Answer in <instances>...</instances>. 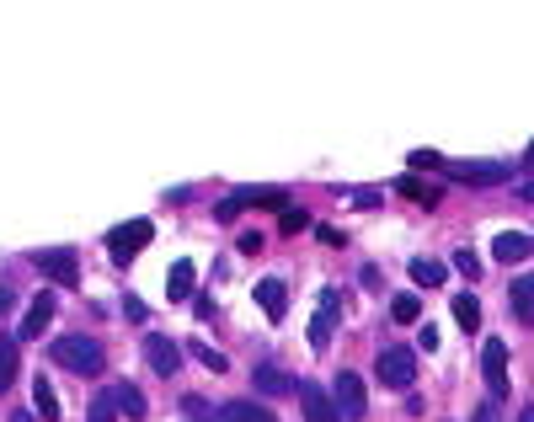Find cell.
<instances>
[{
  "label": "cell",
  "instance_id": "16",
  "mask_svg": "<svg viewBox=\"0 0 534 422\" xmlns=\"http://www.w3.org/2000/svg\"><path fill=\"white\" fill-rule=\"evenodd\" d=\"M251 380H257L262 396H289V390H294V380H289V374L278 369V364H257V374H251Z\"/></svg>",
  "mask_w": 534,
  "mask_h": 422
},
{
  "label": "cell",
  "instance_id": "33",
  "mask_svg": "<svg viewBox=\"0 0 534 422\" xmlns=\"http://www.w3.org/2000/svg\"><path fill=\"white\" fill-rule=\"evenodd\" d=\"M518 422H534V406H524V412H518Z\"/></svg>",
  "mask_w": 534,
  "mask_h": 422
},
{
  "label": "cell",
  "instance_id": "21",
  "mask_svg": "<svg viewBox=\"0 0 534 422\" xmlns=\"http://www.w3.org/2000/svg\"><path fill=\"white\" fill-rule=\"evenodd\" d=\"M513 316L534 321V278H518V284H513Z\"/></svg>",
  "mask_w": 534,
  "mask_h": 422
},
{
  "label": "cell",
  "instance_id": "2",
  "mask_svg": "<svg viewBox=\"0 0 534 422\" xmlns=\"http://www.w3.org/2000/svg\"><path fill=\"white\" fill-rule=\"evenodd\" d=\"M241 209H289V193L284 187H235L219 198V220H235Z\"/></svg>",
  "mask_w": 534,
  "mask_h": 422
},
{
  "label": "cell",
  "instance_id": "31",
  "mask_svg": "<svg viewBox=\"0 0 534 422\" xmlns=\"http://www.w3.org/2000/svg\"><path fill=\"white\" fill-rule=\"evenodd\" d=\"M518 193H524V203H534V177H529L524 187H518Z\"/></svg>",
  "mask_w": 534,
  "mask_h": 422
},
{
  "label": "cell",
  "instance_id": "20",
  "mask_svg": "<svg viewBox=\"0 0 534 422\" xmlns=\"http://www.w3.org/2000/svg\"><path fill=\"white\" fill-rule=\"evenodd\" d=\"M454 321H460L465 332H476V326H481V300H476V294H454Z\"/></svg>",
  "mask_w": 534,
  "mask_h": 422
},
{
  "label": "cell",
  "instance_id": "22",
  "mask_svg": "<svg viewBox=\"0 0 534 422\" xmlns=\"http://www.w3.org/2000/svg\"><path fill=\"white\" fill-rule=\"evenodd\" d=\"M187 289H193V262H177V268L166 273V294L171 300H187Z\"/></svg>",
  "mask_w": 534,
  "mask_h": 422
},
{
  "label": "cell",
  "instance_id": "24",
  "mask_svg": "<svg viewBox=\"0 0 534 422\" xmlns=\"http://www.w3.org/2000/svg\"><path fill=\"white\" fill-rule=\"evenodd\" d=\"M91 422H118V396L113 390H97V396H91Z\"/></svg>",
  "mask_w": 534,
  "mask_h": 422
},
{
  "label": "cell",
  "instance_id": "28",
  "mask_svg": "<svg viewBox=\"0 0 534 422\" xmlns=\"http://www.w3.org/2000/svg\"><path fill=\"white\" fill-rule=\"evenodd\" d=\"M454 268H460L465 278H476V273H481V257H476V252H454Z\"/></svg>",
  "mask_w": 534,
  "mask_h": 422
},
{
  "label": "cell",
  "instance_id": "34",
  "mask_svg": "<svg viewBox=\"0 0 534 422\" xmlns=\"http://www.w3.org/2000/svg\"><path fill=\"white\" fill-rule=\"evenodd\" d=\"M524 161H529V166H534V139H529V150H524Z\"/></svg>",
  "mask_w": 534,
  "mask_h": 422
},
{
  "label": "cell",
  "instance_id": "11",
  "mask_svg": "<svg viewBox=\"0 0 534 422\" xmlns=\"http://www.w3.org/2000/svg\"><path fill=\"white\" fill-rule=\"evenodd\" d=\"M300 406H305V422H342L337 401L326 396L321 385H300Z\"/></svg>",
  "mask_w": 534,
  "mask_h": 422
},
{
  "label": "cell",
  "instance_id": "19",
  "mask_svg": "<svg viewBox=\"0 0 534 422\" xmlns=\"http://www.w3.org/2000/svg\"><path fill=\"white\" fill-rule=\"evenodd\" d=\"M33 406H38L43 422H59V396H54L49 380H33Z\"/></svg>",
  "mask_w": 534,
  "mask_h": 422
},
{
  "label": "cell",
  "instance_id": "17",
  "mask_svg": "<svg viewBox=\"0 0 534 422\" xmlns=\"http://www.w3.org/2000/svg\"><path fill=\"white\" fill-rule=\"evenodd\" d=\"M17 369H22V348L6 337V342H0V396L11 390V380H17Z\"/></svg>",
  "mask_w": 534,
  "mask_h": 422
},
{
  "label": "cell",
  "instance_id": "5",
  "mask_svg": "<svg viewBox=\"0 0 534 422\" xmlns=\"http://www.w3.org/2000/svg\"><path fill=\"white\" fill-rule=\"evenodd\" d=\"M337 412H342V422H358L369 412V396H364V380H358L353 369H342L337 374Z\"/></svg>",
  "mask_w": 534,
  "mask_h": 422
},
{
  "label": "cell",
  "instance_id": "35",
  "mask_svg": "<svg viewBox=\"0 0 534 422\" xmlns=\"http://www.w3.org/2000/svg\"><path fill=\"white\" fill-rule=\"evenodd\" d=\"M11 422H33V417H22V412H17V417H11Z\"/></svg>",
  "mask_w": 534,
  "mask_h": 422
},
{
  "label": "cell",
  "instance_id": "27",
  "mask_svg": "<svg viewBox=\"0 0 534 422\" xmlns=\"http://www.w3.org/2000/svg\"><path fill=\"white\" fill-rule=\"evenodd\" d=\"M406 166H417V171H444L449 161H444L438 150H412V155H406Z\"/></svg>",
  "mask_w": 534,
  "mask_h": 422
},
{
  "label": "cell",
  "instance_id": "18",
  "mask_svg": "<svg viewBox=\"0 0 534 422\" xmlns=\"http://www.w3.org/2000/svg\"><path fill=\"white\" fill-rule=\"evenodd\" d=\"M444 278H449L444 262H433V257H417V262H412V284H417V289H438Z\"/></svg>",
  "mask_w": 534,
  "mask_h": 422
},
{
  "label": "cell",
  "instance_id": "25",
  "mask_svg": "<svg viewBox=\"0 0 534 422\" xmlns=\"http://www.w3.org/2000/svg\"><path fill=\"white\" fill-rule=\"evenodd\" d=\"M390 316H396L401 326H406V321H417V316H422V300H417V294H396V305H390Z\"/></svg>",
  "mask_w": 534,
  "mask_h": 422
},
{
  "label": "cell",
  "instance_id": "26",
  "mask_svg": "<svg viewBox=\"0 0 534 422\" xmlns=\"http://www.w3.org/2000/svg\"><path fill=\"white\" fill-rule=\"evenodd\" d=\"M401 193L417 198V203H438V187L433 182H417V177H401Z\"/></svg>",
  "mask_w": 534,
  "mask_h": 422
},
{
  "label": "cell",
  "instance_id": "15",
  "mask_svg": "<svg viewBox=\"0 0 534 422\" xmlns=\"http://www.w3.org/2000/svg\"><path fill=\"white\" fill-rule=\"evenodd\" d=\"M214 417H219V422H278V417L267 412V406H257V401H225Z\"/></svg>",
  "mask_w": 534,
  "mask_h": 422
},
{
  "label": "cell",
  "instance_id": "6",
  "mask_svg": "<svg viewBox=\"0 0 534 422\" xmlns=\"http://www.w3.org/2000/svg\"><path fill=\"white\" fill-rule=\"evenodd\" d=\"M481 374H486L492 401L508 396V348H502V342H486V348H481Z\"/></svg>",
  "mask_w": 534,
  "mask_h": 422
},
{
  "label": "cell",
  "instance_id": "13",
  "mask_svg": "<svg viewBox=\"0 0 534 422\" xmlns=\"http://www.w3.org/2000/svg\"><path fill=\"white\" fill-rule=\"evenodd\" d=\"M49 321H54V294H38V300H33V310H27V316H22V342L27 337H43V332H49Z\"/></svg>",
  "mask_w": 534,
  "mask_h": 422
},
{
  "label": "cell",
  "instance_id": "3",
  "mask_svg": "<svg viewBox=\"0 0 534 422\" xmlns=\"http://www.w3.org/2000/svg\"><path fill=\"white\" fill-rule=\"evenodd\" d=\"M150 241H155V225L150 220H123V225L107 230V252H113L118 262H134Z\"/></svg>",
  "mask_w": 534,
  "mask_h": 422
},
{
  "label": "cell",
  "instance_id": "7",
  "mask_svg": "<svg viewBox=\"0 0 534 422\" xmlns=\"http://www.w3.org/2000/svg\"><path fill=\"white\" fill-rule=\"evenodd\" d=\"M374 369H380V380H385V385H396V390H406V385L417 380V358L406 353V348H385Z\"/></svg>",
  "mask_w": 534,
  "mask_h": 422
},
{
  "label": "cell",
  "instance_id": "23",
  "mask_svg": "<svg viewBox=\"0 0 534 422\" xmlns=\"http://www.w3.org/2000/svg\"><path fill=\"white\" fill-rule=\"evenodd\" d=\"M113 396H118V412L123 417H145V396H139L134 385H113Z\"/></svg>",
  "mask_w": 534,
  "mask_h": 422
},
{
  "label": "cell",
  "instance_id": "30",
  "mask_svg": "<svg viewBox=\"0 0 534 422\" xmlns=\"http://www.w3.org/2000/svg\"><path fill=\"white\" fill-rule=\"evenodd\" d=\"M470 422H497V401H481V406H476V417H470Z\"/></svg>",
  "mask_w": 534,
  "mask_h": 422
},
{
  "label": "cell",
  "instance_id": "14",
  "mask_svg": "<svg viewBox=\"0 0 534 422\" xmlns=\"http://www.w3.org/2000/svg\"><path fill=\"white\" fill-rule=\"evenodd\" d=\"M529 252H534V241L518 236V230H502V236L492 241V257H497V262H524Z\"/></svg>",
  "mask_w": 534,
  "mask_h": 422
},
{
  "label": "cell",
  "instance_id": "4",
  "mask_svg": "<svg viewBox=\"0 0 534 422\" xmlns=\"http://www.w3.org/2000/svg\"><path fill=\"white\" fill-rule=\"evenodd\" d=\"M337 321H342V294L337 289H321V310H316V321H310V348H332V337H337Z\"/></svg>",
  "mask_w": 534,
  "mask_h": 422
},
{
  "label": "cell",
  "instance_id": "8",
  "mask_svg": "<svg viewBox=\"0 0 534 422\" xmlns=\"http://www.w3.org/2000/svg\"><path fill=\"white\" fill-rule=\"evenodd\" d=\"M145 364H150L155 374H161V380H171V374L182 369V353H177V342H171V337H161V332H150V337H145Z\"/></svg>",
  "mask_w": 534,
  "mask_h": 422
},
{
  "label": "cell",
  "instance_id": "10",
  "mask_svg": "<svg viewBox=\"0 0 534 422\" xmlns=\"http://www.w3.org/2000/svg\"><path fill=\"white\" fill-rule=\"evenodd\" d=\"M33 262L54 278V284H70V289L81 284V262H75L70 252H33Z\"/></svg>",
  "mask_w": 534,
  "mask_h": 422
},
{
  "label": "cell",
  "instance_id": "1",
  "mask_svg": "<svg viewBox=\"0 0 534 422\" xmlns=\"http://www.w3.org/2000/svg\"><path fill=\"white\" fill-rule=\"evenodd\" d=\"M49 358H54V364H65L70 374H102V364H107V353H102L97 337H59L49 348Z\"/></svg>",
  "mask_w": 534,
  "mask_h": 422
},
{
  "label": "cell",
  "instance_id": "29",
  "mask_svg": "<svg viewBox=\"0 0 534 422\" xmlns=\"http://www.w3.org/2000/svg\"><path fill=\"white\" fill-rule=\"evenodd\" d=\"M193 358H198V364H209V369H225V358H219L214 348H198V342H193Z\"/></svg>",
  "mask_w": 534,
  "mask_h": 422
},
{
  "label": "cell",
  "instance_id": "9",
  "mask_svg": "<svg viewBox=\"0 0 534 422\" xmlns=\"http://www.w3.org/2000/svg\"><path fill=\"white\" fill-rule=\"evenodd\" d=\"M444 171H449L454 182H470V187H486V182H502V177H508L497 161H449Z\"/></svg>",
  "mask_w": 534,
  "mask_h": 422
},
{
  "label": "cell",
  "instance_id": "12",
  "mask_svg": "<svg viewBox=\"0 0 534 422\" xmlns=\"http://www.w3.org/2000/svg\"><path fill=\"white\" fill-rule=\"evenodd\" d=\"M257 305H262V316L284 321V310H289V289H284V278H262V284H257Z\"/></svg>",
  "mask_w": 534,
  "mask_h": 422
},
{
  "label": "cell",
  "instance_id": "32",
  "mask_svg": "<svg viewBox=\"0 0 534 422\" xmlns=\"http://www.w3.org/2000/svg\"><path fill=\"white\" fill-rule=\"evenodd\" d=\"M6 310H11V289H0V316H6Z\"/></svg>",
  "mask_w": 534,
  "mask_h": 422
}]
</instances>
